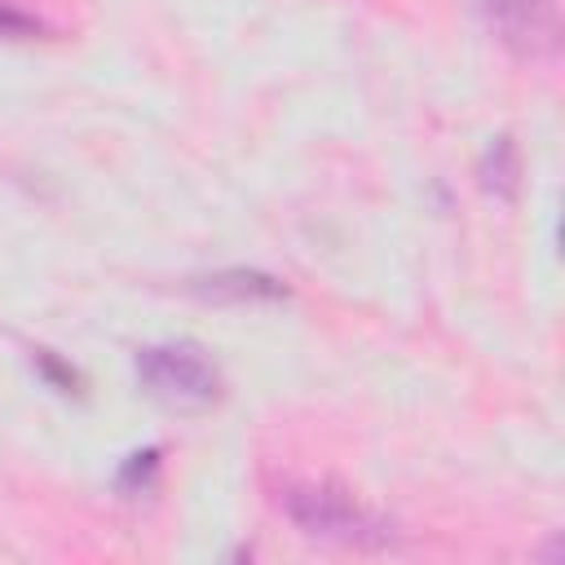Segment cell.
<instances>
[{
  "label": "cell",
  "instance_id": "6da1fadb",
  "mask_svg": "<svg viewBox=\"0 0 565 565\" xmlns=\"http://www.w3.org/2000/svg\"><path fill=\"white\" fill-rule=\"evenodd\" d=\"M278 508L287 512V521L322 543H340V547H384L393 539L388 521L366 508L353 490L335 486V481H291L278 490Z\"/></svg>",
  "mask_w": 565,
  "mask_h": 565
},
{
  "label": "cell",
  "instance_id": "7a4b0ae2",
  "mask_svg": "<svg viewBox=\"0 0 565 565\" xmlns=\"http://www.w3.org/2000/svg\"><path fill=\"white\" fill-rule=\"evenodd\" d=\"M137 384L146 397L177 415L207 411L221 397V366L190 340H168V344H146L132 358Z\"/></svg>",
  "mask_w": 565,
  "mask_h": 565
},
{
  "label": "cell",
  "instance_id": "3957f363",
  "mask_svg": "<svg viewBox=\"0 0 565 565\" xmlns=\"http://www.w3.org/2000/svg\"><path fill=\"white\" fill-rule=\"evenodd\" d=\"M486 22L525 57L556 49V0H472Z\"/></svg>",
  "mask_w": 565,
  "mask_h": 565
},
{
  "label": "cell",
  "instance_id": "277c9868",
  "mask_svg": "<svg viewBox=\"0 0 565 565\" xmlns=\"http://www.w3.org/2000/svg\"><path fill=\"white\" fill-rule=\"evenodd\" d=\"M194 291L203 300H216V305H247V300H282L287 287L274 278V274H260V269H216L207 278H194Z\"/></svg>",
  "mask_w": 565,
  "mask_h": 565
},
{
  "label": "cell",
  "instance_id": "5b68a950",
  "mask_svg": "<svg viewBox=\"0 0 565 565\" xmlns=\"http://www.w3.org/2000/svg\"><path fill=\"white\" fill-rule=\"evenodd\" d=\"M477 177H481V190L494 194V199H512L516 194V177H521V159H516V146L508 137H494L477 163Z\"/></svg>",
  "mask_w": 565,
  "mask_h": 565
},
{
  "label": "cell",
  "instance_id": "8992f818",
  "mask_svg": "<svg viewBox=\"0 0 565 565\" xmlns=\"http://www.w3.org/2000/svg\"><path fill=\"white\" fill-rule=\"evenodd\" d=\"M159 455H163L159 446L132 450V455L115 468V490H119L124 499H141V494H150V490H154V481H159V468H163V459H159Z\"/></svg>",
  "mask_w": 565,
  "mask_h": 565
},
{
  "label": "cell",
  "instance_id": "52a82bcc",
  "mask_svg": "<svg viewBox=\"0 0 565 565\" xmlns=\"http://www.w3.org/2000/svg\"><path fill=\"white\" fill-rule=\"evenodd\" d=\"M40 35H49L44 18H35L13 0H0V40H40Z\"/></svg>",
  "mask_w": 565,
  "mask_h": 565
},
{
  "label": "cell",
  "instance_id": "ba28073f",
  "mask_svg": "<svg viewBox=\"0 0 565 565\" xmlns=\"http://www.w3.org/2000/svg\"><path fill=\"white\" fill-rule=\"evenodd\" d=\"M35 371H40V380H44L49 388H57V393H79V371L66 366L57 353L40 349V353H35Z\"/></svg>",
  "mask_w": 565,
  "mask_h": 565
}]
</instances>
